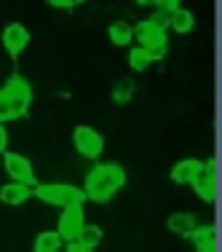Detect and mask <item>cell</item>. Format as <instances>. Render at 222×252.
<instances>
[{
    "label": "cell",
    "instance_id": "4fadbf2b",
    "mask_svg": "<svg viewBox=\"0 0 222 252\" xmlns=\"http://www.w3.org/2000/svg\"><path fill=\"white\" fill-rule=\"evenodd\" d=\"M64 242L56 231H40L32 242V252H62Z\"/></svg>",
    "mask_w": 222,
    "mask_h": 252
},
{
    "label": "cell",
    "instance_id": "e0dca14e",
    "mask_svg": "<svg viewBox=\"0 0 222 252\" xmlns=\"http://www.w3.org/2000/svg\"><path fill=\"white\" fill-rule=\"evenodd\" d=\"M134 94H137V83L131 81V78H118L115 86H112V99H115V105H126V102H131Z\"/></svg>",
    "mask_w": 222,
    "mask_h": 252
},
{
    "label": "cell",
    "instance_id": "cb8c5ba5",
    "mask_svg": "<svg viewBox=\"0 0 222 252\" xmlns=\"http://www.w3.org/2000/svg\"><path fill=\"white\" fill-rule=\"evenodd\" d=\"M64 252H91V250H88L86 244H81V242L75 239V242H67V250H64Z\"/></svg>",
    "mask_w": 222,
    "mask_h": 252
},
{
    "label": "cell",
    "instance_id": "3957f363",
    "mask_svg": "<svg viewBox=\"0 0 222 252\" xmlns=\"http://www.w3.org/2000/svg\"><path fill=\"white\" fill-rule=\"evenodd\" d=\"M134 40H139V46L145 51H150V57H153V62L155 59H161L166 54V30H158V27H153L150 22H139V25L134 27Z\"/></svg>",
    "mask_w": 222,
    "mask_h": 252
},
{
    "label": "cell",
    "instance_id": "7c38bea8",
    "mask_svg": "<svg viewBox=\"0 0 222 252\" xmlns=\"http://www.w3.org/2000/svg\"><path fill=\"white\" fill-rule=\"evenodd\" d=\"M201 164H203V161H198V158L177 161L174 169H171V180H174V183H179V185H190V183H193V177L201 172Z\"/></svg>",
    "mask_w": 222,
    "mask_h": 252
},
{
    "label": "cell",
    "instance_id": "277c9868",
    "mask_svg": "<svg viewBox=\"0 0 222 252\" xmlns=\"http://www.w3.org/2000/svg\"><path fill=\"white\" fill-rule=\"evenodd\" d=\"M73 145L83 158H99L102 151H105V137H102L97 129L81 124V126H75V131H73Z\"/></svg>",
    "mask_w": 222,
    "mask_h": 252
},
{
    "label": "cell",
    "instance_id": "ba28073f",
    "mask_svg": "<svg viewBox=\"0 0 222 252\" xmlns=\"http://www.w3.org/2000/svg\"><path fill=\"white\" fill-rule=\"evenodd\" d=\"M29 38H32L29 30L25 25H19V22H14V25H8L3 30V46L11 57H19V54L29 46Z\"/></svg>",
    "mask_w": 222,
    "mask_h": 252
},
{
    "label": "cell",
    "instance_id": "603a6c76",
    "mask_svg": "<svg viewBox=\"0 0 222 252\" xmlns=\"http://www.w3.org/2000/svg\"><path fill=\"white\" fill-rule=\"evenodd\" d=\"M158 8H161V11H166V14H171V11L182 8V0H161Z\"/></svg>",
    "mask_w": 222,
    "mask_h": 252
},
{
    "label": "cell",
    "instance_id": "d4e9b609",
    "mask_svg": "<svg viewBox=\"0 0 222 252\" xmlns=\"http://www.w3.org/2000/svg\"><path fill=\"white\" fill-rule=\"evenodd\" d=\"M5 148H8V131H5V126L0 124V153H5Z\"/></svg>",
    "mask_w": 222,
    "mask_h": 252
},
{
    "label": "cell",
    "instance_id": "ffe728a7",
    "mask_svg": "<svg viewBox=\"0 0 222 252\" xmlns=\"http://www.w3.org/2000/svg\"><path fill=\"white\" fill-rule=\"evenodd\" d=\"M78 242L86 244L88 250H94V247L102 242V228H99L97 223H83L81 233H78Z\"/></svg>",
    "mask_w": 222,
    "mask_h": 252
},
{
    "label": "cell",
    "instance_id": "52a82bcc",
    "mask_svg": "<svg viewBox=\"0 0 222 252\" xmlns=\"http://www.w3.org/2000/svg\"><path fill=\"white\" fill-rule=\"evenodd\" d=\"M193 190L198 196H201L203 201H214V196H217V175H214V158L203 161L201 164V172L193 177Z\"/></svg>",
    "mask_w": 222,
    "mask_h": 252
},
{
    "label": "cell",
    "instance_id": "7a4b0ae2",
    "mask_svg": "<svg viewBox=\"0 0 222 252\" xmlns=\"http://www.w3.org/2000/svg\"><path fill=\"white\" fill-rule=\"evenodd\" d=\"M32 196H38L40 201L54 204V207H83L86 201V193L83 188H75V185H62V183H54V185H35Z\"/></svg>",
    "mask_w": 222,
    "mask_h": 252
},
{
    "label": "cell",
    "instance_id": "484cf974",
    "mask_svg": "<svg viewBox=\"0 0 222 252\" xmlns=\"http://www.w3.org/2000/svg\"><path fill=\"white\" fill-rule=\"evenodd\" d=\"M137 3H139V5H145V8H153V5L158 8V5H161V0H137Z\"/></svg>",
    "mask_w": 222,
    "mask_h": 252
},
{
    "label": "cell",
    "instance_id": "8992f818",
    "mask_svg": "<svg viewBox=\"0 0 222 252\" xmlns=\"http://www.w3.org/2000/svg\"><path fill=\"white\" fill-rule=\"evenodd\" d=\"M83 223V207H64L62 215H59V225H56V233L62 236V242H75L78 233H81Z\"/></svg>",
    "mask_w": 222,
    "mask_h": 252
},
{
    "label": "cell",
    "instance_id": "9c48e42d",
    "mask_svg": "<svg viewBox=\"0 0 222 252\" xmlns=\"http://www.w3.org/2000/svg\"><path fill=\"white\" fill-rule=\"evenodd\" d=\"M29 102L22 99V97H14V94H8L5 89H0V124H8L14 121V118H22L27 113Z\"/></svg>",
    "mask_w": 222,
    "mask_h": 252
},
{
    "label": "cell",
    "instance_id": "30bf717a",
    "mask_svg": "<svg viewBox=\"0 0 222 252\" xmlns=\"http://www.w3.org/2000/svg\"><path fill=\"white\" fill-rule=\"evenodd\" d=\"M190 242L195 244L198 252H217V233L214 225H195L190 231Z\"/></svg>",
    "mask_w": 222,
    "mask_h": 252
},
{
    "label": "cell",
    "instance_id": "44dd1931",
    "mask_svg": "<svg viewBox=\"0 0 222 252\" xmlns=\"http://www.w3.org/2000/svg\"><path fill=\"white\" fill-rule=\"evenodd\" d=\"M150 25H153V27H158V30H166V27H169V14H166V11H155V14L153 16H150Z\"/></svg>",
    "mask_w": 222,
    "mask_h": 252
},
{
    "label": "cell",
    "instance_id": "6da1fadb",
    "mask_svg": "<svg viewBox=\"0 0 222 252\" xmlns=\"http://www.w3.org/2000/svg\"><path fill=\"white\" fill-rule=\"evenodd\" d=\"M126 185V172L121 164L115 161H107V164H97L86 177V199L97 201V204H107L110 199H115L118 190Z\"/></svg>",
    "mask_w": 222,
    "mask_h": 252
},
{
    "label": "cell",
    "instance_id": "5b68a950",
    "mask_svg": "<svg viewBox=\"0 0 222 252\" xmlns=\"http://www.w3.org/2000/svg\"><path fill=\"white\" fill-rule=\"evenodd\" d=\"M3 166L8 172V177L14 183H22L27 188H35V169H32V161L25 158L22 153H5L3 156Z\"/></svg>",
    "mask_w": 222,
    "mask_h": 252
},
{
    "label": "cell",
    "instance_id": "5bb4252c",
    "mask_svg": "<svg viewBox=\"0 0 222 252\" xmlns=\"http://www.w3.org/2000/svg\"><path fill=\"white\" fill-rule=\"evenodd\" d=\"M166 225H169L171 233H177V236H190V231L195 228V215L193 212H174L169 220H166Z\"/></svg>",
    "mask_w": 222,
    "mask_h": 252
},
{
    "label": "cell",
    "instance_id": "9a60e30c",
    "mask_svg": "<svg viewBox=\"0 0 222 252\" xmlns=\"http://www.w3.org/2000/svg\"><path fill=\"white\" fill-rule=\"evenodd\" d=\"M169 27L174 30V32H179V35H188L190 30L195 27V16L190 14L188 8H177V11L169 14Z\"/></svg>",
    "mask_w": 222,
    "mask_h": 252
},
{
    "label": "cell",
    "instance_id": "d6986e66",
    "mask_svg": "<svg viewBox=\"0 0 222 252\" xmlns=\"http://www.w3.org/2000/svg\"><path fill=\"white\" fill-rule=\"evenodd\" d=\"M129 67L137 70V73H142V70H147L150 64H153V57H150V51H145L142 46H134V49L129 51Z\"/></svg>",
    "mask_w": 222,
    "mask_h": 252
},
{
    "label": "cell",
    "instance_id": "8fae6325",
    "mask_svg": "<svg viewBox=\"0 0 222 252\" xmlns=\"http://www.w3.org/2000/svg\"><path fill=\"white\" fill-rule=\"evenodd\" d=\"M29 196H32V188H27V185L22 183H5L3 188H0V201L8 204V207H19V204H25Z\"/></svg>",
    "mask_w": 222,
    "mask_h": 252
},
{
    "label": "cell",
    "instance_id": "2e32d148",
    "mask_svg": "<svg viewBox=\"0 0 222 252\" xmlns=\"http://www.w3.org/2000/svg\"><path fill=\"white\" fill-rule=\"evenodd\" d=\"M107 35H110V40L115 46H131V40H134V27L129 25V22H112L110 27H107Z\"/></svg>",
    "mask_w": 222,
    "mask_h": 252
},
{
    "label": "cell",
    "instance_id": "ac0fdd59",
    "mask_svg": "<svg viewBox=\"0 0 222 252\" xmlns=\"http://www.w3.org/2000/svg\"><path fill=\"white\" fill-rule=\"evenodd\" d=\"M3 89H5L8 94H14V97H22V99L32 102V86H29V83H27L22 75H11L8 83H5Z\"/></svg>",
    "mask_w": 222,
    "mask_h": 252
},
{
    "label": "cell",
    "instance_id": "7402d4cb",
    "mask_svg": "<svg viewBox=\"0 0 222 252\" xmlns=\"http://www.w3.org/2000/svg\"><path fill=\"white\" fill-rule=\"evenodd\" d=\"M49 5H54V8H75V5L86 3V0H46Z\"/></svg>",
    "mask_w": 222,
    "mask_h": 252
}]
</instances>
